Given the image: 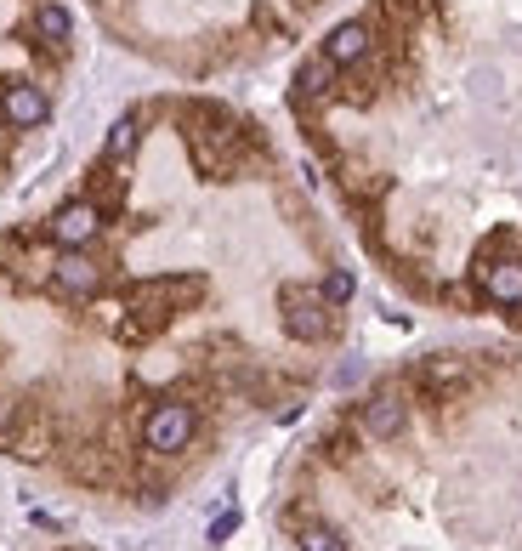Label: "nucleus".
Returning <instances> with one entry per match:
<instances>
[{"label":"nucleus","mask_w":522,"mask_h":551,"mask_svg":"<svg viewBox=\"0 0 522 551\" xmlns=\"http://www.w3.org/2000/svg\"><path fill=\"white\" fill-rule=\"evenodd\" d=\"M199 296V279H148V285H131L125 296V313L137 324H125V336H137V330H159V324L171 319L182 302Z\"/></svg>","instance_id":"f257e3e1"},{"label":"nucleus","mask_w":522,"mask_h":551,"mask_svg":"<svg viewBox=\"0 0 522 551\" xmlns=\"http://www.w3.org/2000/svg\"><path fill=\"white\" fill-rule=\"evenodd\" d=\"M279 307H284V330H290L296 341H330L335 336V302L324 296V290L284 285Z\"/></svg>","instance_id":"f03ea898"},{"label":"nucleus","mask_w":522,"mask_h":551,"mask_svg":"<svg viewBox=\"0 0 522 551\" xmlns=\"http://www.w3.org/2000/svg\"><path fill=\"white\" fill-rule=\"evenodd\" d=\"M193 432H199V409L182 404V398H165V404L148 409V421H142V449L148 455H182L193 444Z\"/></svg>","instance_id":"7ed1b4c3"},{"label":"nucleus","mask_w":522,"mask_h":551,"mask_svg":"<svg viewBox=\"0 0 522 551\" xmlns=\"http://www.w3.org/2000/svg\"><path fill=\"white\" fill-rule=\"evenodd\" d=\"M46 233H52L57 250H91V239L103 233V205H97V199H69V205L46 222Z\"/></svg>","instance_id":"20e7f679"},{"label":"nucleus","mask_w":522,"mask_h":551,"mask_svg":"<svg viewBox=\"0 0 522 551\" xmlns=\"http://www.w3.org/2000/svg\"><path fill=\"white\" fill-rule=\"evenodd\" d=\"M46 114H52L46 91L29 86V80H6V91H0V120L12 125V131H35V125H46Z\"/></svg>","instance_id":"39448f33"},{"label":"nucleus","mask_w":522,"mask_h":551,"mask_svg":"<svg viewBox=\"0 0 522 551\" xmlns=\"http://www.w3.org/2000/svg\"><path fill=\"white\" fill-rule=\"evenodd\" d=\"M477 285H483L488 302L522 307V256H483V267H477Z\"/></svg>","instance_id":"423d86ee"},{"label":"nucleus","mask_w":522,"mask_h":551,"mask_svg":"<svg viewBox=\"0 0 522 551\" xmlns=\"http://www.w3.org/2000/svg\"><path fill=\"white\" fill-rule=\"evenodd\" d=\"M369 46H375V29H369L364 18H352V23H335L330 40H324V63L330 69H352V63H364Z\"/></svg>","instance_id":"0eeeda50"},{"label":"nucleus","mask_w":522,"mask_h":551,"mask_svg":"<svg viewBox=\"0 0 522 551\" xmlns=\"http://www.w3.org/2000/svg\"><path fill=\"white\" fill-rule=\"evenodd\" d=\"M52 285L63 290V296H97V290H103V267L91 262L86 250H63L52 262Z\"/></svg>","instance_id":"6e6552de"},{"label":"nucleus","mask_w":522,"mask_h":551,"mask_svg":"<svg viewBox=\"0 0 522 551\" xmlns=\"http://www.w3.org/2000/svg\"><path fill=\"white\" fill-rule=\"evenodd\" d=\"M403 427H409V404H403V392L386 387V392H375V398L364 404V432H369V438H381V444H386V438H398Z\"/></svg>","instance_id":"1a4fd4ad"},{"label":"nucleus","mask_w":522,"mask_h":551,"mask_svg":"<svg viewBox=\"0 0 522 551\" xmlns=\"http://www.w3.org/2000/svg\"><path fill=\"white\" fill-rule=\"evenodd\" d=\"M35 29H40V40H52V46H69V35H74V18L57 6V0H40L35 6Z\"/></svg>","instance_id":"9d476101"},{"label":"nucleus","mask_w":522,"mask_h":551,"mask_svg":"<svg viewBox=\"0 0 522 551\" xmlns=\"http://www.w3.org/2000/svg\"><path fill=\"white\" fill-rule=\"evenodd\" d=\"M137 143H142V120H137V114L114 120V131H108V160H114V165L131 160V154H137Z\"/></svg>","instance_id":"9b49d317"},{"label":"nucleus","mask_w":522,"mask_h":551,"mask_svg":"<svg viewBox=\"0 0 522 551\" xmlns=\"http://www.w3.org/2000/svg\"><path fill=\"white\" fill-rule=\"evenodd\" d=\"M301 551H347V540L324 523H313V529H301Z\"/></svg>","instance_id":"f8f14e48"},{"label":"nucleus","mask_w":522,"mask_h":551,"mask_svg":"<svg viewBox=\"0 0 522 551\" xmlns=\"http://www.w3.org/2000/svg\"><path fill=\"white\" fill-rule=\"evenodd\" d=\"M324 296H330V302L341 307V302L352 296V273H330V279H324Z\"/></svg>","instance_id":"ddd939ff"},{"label":"nucleus","mask_w":522,"mask_h":551,"mask_svg":"<svg viewBox=\"0 0 522 551\" xmlns=\"http://www.w3.org/2000/svg\"><path fill=\"white\" fill-rule=\"evenodd\" d=\"M6 415H12V409H6V404H0V427H6Z\"/></svg>","instance_id":"4468645a"}]
</instances>
